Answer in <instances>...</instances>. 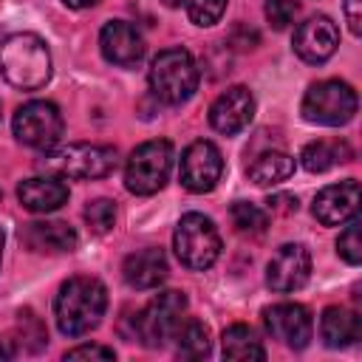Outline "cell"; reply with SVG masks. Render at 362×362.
Returning <instances> with one entry per match:
<instances>
[{"mask_svg": "<svg viewBox=\"0 0 362 362\" xmlns=\"http://www.w3.org/2000/svg\"><path fill=\"white\" fill-rule=\"evenodd\" d=\"M221 351L226 359H266V348L255 337V331L243 322H235L221 337Z\"/></svg>", "mask_w": 362, "mask_h": 362, "instance_id": "obj_24", "label": "cell"}, {"mask_svg": "<svg viewBox=\"0 0 362 362\" xmlns=\"http://www.w3.org/2000/svg\"><path fill=\"white\" fill-rule=\"evenodd\" d=\"M0 74L17 90H40L51 79V51L42 37L17 31L0 42Z\"/></svg>", "mask_w": 362, "mask_h": 362, "instance_id": "obj_2", "label": "cell"}, {"mask_svg": "<svg viewBox=\"0 0 362 362\" xmlns=\"http://www.w3.org/2000/svg\"><path fill=\"white\" fill-rule=\"evenodd\" d=\"M232 223L240 235H260L266 232V223H269V215L257 206V204H249V201H235L232 209Z\"/></svg>", "mask_w": 362, "mask_h": 362, "instance_id": "obj_25", "label": "cell"}, {"mask_svg": "<svg viewBox=\"0 0 362 362\" xmlns=\"http://www.w3.org/2000/svg\"><path fill=\"white\" fill-rule=\"evenodd\" d=\"M85 221L90 226V232L96 235H107L116 226V204L107 198H96L85 206Z\"/></svg>", "mask_w": 362, "mask_h": 362, "instance_id": "obj_26", "label": "cell"}, {"mask_svg": "<svg viewBox=\"0 0 362 362\" xmlns=\"http://www.w3.org/2000/svg\"><path fill=\"white\" fill-rule=\"evenodd\" d=\"M255 119V96L249 88L243 85H232L226 88L209 107V124L223 133V136H235L243 127H249V122Z\"/></svg>", "mask_w": 362, "mask_h": 362, "instance_id": "obj_14", "label": "cell"}, {"mask_svg": "<svg viewBox=\"0 0 362 362\" xmlns=\"http://www.w3.org/2000/svg\"><path fill=\"white\" fill-rule=\"evenodd\" d=\"M173 249H175L181 266H187L192 272H204L221 257V235L206 215L187 212L175 223Z\"/></svg>", "mask_w": 362, "mask_h": 362, "instance_id": "obj_6", "label": "cell"}, {"mask_svg": "<svg viewBox=\"0 0 362 362\" xmlns=\"http://www.w3.org/2000/svg\"><path fill=\"white\" fill-rule=\"evenodd\" d=\"M187 0H164V6H170V8H175V6H184Z\"/></svg>", "mask_w": 362, "mask_h": 362, "instance_id": "obj_34", "label": "cell"}, {"mask_svg": "<svg viewBox=\"0 0 362 362\" xmlns=\"http://www.w3.org/2000/svg\"><path fill=\"white\" fill-rule=\"evenodd\" d=\"M246 173L257 187H272V184L286 181L294 173V158L288 153H283V150H269V153H260L246 167Z\"/></svg>", "mask_w": 362, "mask_h": 362, "instance_id": "obj_22", "label": "cell"}, {"mask_svg": "<svg viewBox=\"0 0 362 362\" xmlns=\"http://www.w3.org/2000/svg\"><path fill=\"white\" fill-rule=\"evenodd\" d=\"M99 48L102 57L113 65L122 68H133L141 57H144V40L136 31V25L124 23V20H110L105 23L102 34H99Z\"/></svg>", "mask_w": 362, "mask_h": 362, "instance_id": "obj_16", "label": "cell"}, {"mask_svg": "<svg viewBox=\"0 0 362 362\" xmlns=\"http://www.w3.org/2000/svg\"><path fill=\"white\" fill-rule=\"evenodd\" d=\"M263 325L274 339H280L283 345H288L294 351L305 348L311 334H314V320H311L308 308L300 305V303H274V305H269L263 311Z\"/></svg>", "mask_w": 362, "mask_h": 362, "instance_id": "obj_12", "label": "cell"}, {"mask_svg": "<svg viewBox=\"0 0 362 362\" xmlns=\"http://www.w3.org/2000/svg\"><path fill=\"white\" fill-rule=\"evenodd\" d=\"M356 107H359V99H356V90L348 82L322 79V82H314L305 90L300 113L311 124L339 127V124H348L356 116Z\"/></svg>", "mask_w": 362, "mask_h": 362, "instance_id": "obj_5", "label": "cell"}, {"mask_svg": "<svg viewBox=\"0 0 362 362\" xmlns=\"http://www.w3.org/2000/svg\"><path fill=\"white\" fill-rule=\"evenodd\" d=\"M173 339H175L178 356H184V359H204L212 348L209 328L198 317H187V320L181 317V322L173 331Z\"/></svg>", "mask_w": 362, "mask_h": 362, "instance_id": "obj_21", "label": "cell"}, {"mask_svg": "<svg viewBox=\"0 0 362 362\" xmlns=\"http://www.w3.org/2000/svg\"><path fill=\"white\" fill-rule=\"evenodd\" d=\"M11 127L20 144L34 147V150H51L62 139V113L54 102L34 99L17 107Z\"/></svg>", "mask_w": 362, "mask_h": 362, "instance_id": "obj_9", "label": "cell"}, {"mask_svg": "<svg viewBox=\"0 0 362 362\" xmlns=\"http://www.w3.org/2000/svg\"><path fill=\"white\" fill-rule=\"evenodd\" d=\"M348 226L342 229V235L337 238V252H339V257L345 260V263H351V266H356L359 260H362V240H359V218L354 215L351 221H345Z\"/></svg>", "mask_w": 362, "mask_h": 362, "instance_id": "obj_27", "label": "cell"}, {"mask_svg": "<svg viewBox=\"0 0 362 362\" xmlns=\"http://www.w3.org/2000/svg\"><path fill=\"white\" fill-rule=\"evenodd\" d=\"M294 54L308 65H322L339 45V28L331 23V17L317 14L297 25L294 31Z\"/></svg>", "mask_w": 362, "mask_h": 362, "instance_id": "obj_13", "label": "cell"}, {"mask_svg": "<svg viewBox=\"0 0 362 362\" xmlns=\"http://www.w3.org/2000/svg\"><path fill=\"white\" fill-rule=\"evenodd\" d=\"M187 311L184 291H158L136 317H133V339H139L144 348H161L167 339H173L175 325L181 322Z\"/></svg>", "mask_w": 362, "mask_h": 362, "instance_id": "obj_7", "label": "cell"}, {"mask_svg": "<svg viewBox=\"0 0 362 362\" xmlns=\"http://www.w3.org/2000/svg\"><path fill=\"white\" fill-rule=\"evenodd\" d=\"M320 337L328 348H348L362 337V320L356 311L331 305L320 317Z\"/></svg>", "mask_w": 362, "mask_h": 362, "instance_id": "obj_20", "label": "cell"}, {"mask_svg": "<svg viewBox=\"0 0 362 362\" xmlns=\"http://www.w3.org/2000/svg\"><path fill=\"white\" fill-rule=\"evenodd\" d=\"M167 257L161 249L156 246H147V249H139L133 255L124 257L122 263V277L130 288L136 291H150V288H158L164 280H167Z\"/></svg>", "mask_w": 362, "mask_h": 362, "instance_id": "obj_17", "label": "cell"}, {"mask_svg": "<svg viewBox=\"0 0 362 362\" xmlns=\"http://www.w3.org/2000/svg\"><path fill=\"white\" fill-rule=\"evenodd\" d=\"M119 156L116 147L110 144H62V147H51L45 150V156L40 158V167L48 175H59V178H105L116 170Z\"/></svg>", "mask_w": 362, "mask_h": 362, "instance_id": "obj_3", "label": "cell"}, {"mask_svg": "<svg viewBox=\"0 0 362 362\" xmlns=\"http://www.w3.org/2000/svg\"><path fill=\"white\" fill-rule=\"evenodd\" d=\"M351 156L354 153H351V147L345 141H325V139H320V141H311V144L303 147L300 161H303V167L308 173H325V170H331L337 164L351 161Z\"/></svg>", "mask_w": 362, "mask_h": 362, "instance_id": "obj_23", "label": "cell"}, {"mask_svg": "<svg viewBox=\"0 0 362 362\" xmlns=\"http://www.w3.org/2000/svg\"><path fill=\"white\" fill-rule=\"evenodd\" d=\"M23 243L31 249V252H74L76 243H79V235L74 232V226L62 223V221H37V223H28L23 229Z\"/></svg>", "mask_w": 362, "mask_h": 362, "instance_id": "obj_19", "label": "cell"}, {"mask_svg": "<svg viewBox=\"0 0 362 362\" xmlns=\"http://www.w3.org/2000/svg\"><path fill=\"white\" fill-rule=\"evenodd\" d=\"M0 260H3V229H0Z\"/></svg>", "mask_w": 362, "mask_h": 362, "instance_id": "obj_35", "label": "cell"}, {"mask_svg": "<svg viewBox=\"0 0 362 362\" xmlns=\"http://www.w3.org/2000/svg\"><path fill=\"white\" fill-rule=\"evenodd\" d=\"M150 90L164 105H184L198 90V68L187 48H164L150 62Z\"/></svg>", "mask_w": 362, "mask_h": 362, "instance_id": "obj_4", "label": "cell"}, {"mask_svg": "<svg viewBox=\"0 0 362 362\" xmlns=\"http://www.w3.org/2000/svg\"><path fill=\"white\" fill-rule=\"evenodd\" d=\"M221 175H223V156L212 141L198 139L184 150L181 167H178V178H181L184 189L198 192V195L209 192V189H215Z\"/></svg>", "mask_w": 362, "mask_h": 362, "instance_id": "obj_10", "label": "cell"}, {"mask_svg": "<svg viewBox=\"0 0 362 362\" xmlns=\"http://www.w3.org/2000/svg\"><path fill=\"white\" fill-rule=\"evenodd\" d=\"M311 277V255L303 243H283L269 266H266V283L277 294L300 291Z\"/></svg>", "mask_w": 362, "mask_h": 362, "instance_id": "obj_11", "label": "cell"}, {"mask_svg": "<svg viewBox=\"0 0 362 362\" xmlns=\"http://www.w3.org/2000/svg\"><path fill=\"white\" fill-rule=\"evenodd\" d=\"M65 359H116L113 348H105V345H76L71 351H65Z\"/></svg>", "mask_w": 362, "mask_h": 362, "instance_id": "obj_30", "label": "cell"}, {"mask_svg": "<svg viewBox=\"0 0 362 362\" xmlns=\"http://www.w3.org/2000/svg\"><path fill=\"white\" fill-rule=\"evenodd\" d=\"M226 11V0H187V14L195 25H215Z\"/></svg>", "mask_w": 362, "mask_h": 362, "instance_id": "obj_28", "label": "cell"}, {"mask_svg": "<svg viewBox=\"0 0 362 362\" xmlns=\"http://www.w3.org/2000/svg\"><path fill=\"white\" fill-rule=\"evenodd\" d=\"M68 8H90L93 3H99V0H62Z\"/></svg>", "mask_w": 362, "mask_h": 362, "instance_id": "obj_33", "label": "cell"}, {"mask_svg": "<svg viewBox=\"0 0 362 362\" xmlns=\"http://www.w3.org/2000/svg\"><path fill=\"white\" fill-rule=\"evenodd\" d=\"M263 11H266L269 25H272L274 31H283V28H288V25L297 20L300 6H297L294 0H266Z\"/></svg>", "mask_w": 362, "mask_h": 362, "instance_id": "obj_29", "label": "cell"}, {"mask_svg": "<svg viewBox=\"0 0 362 362\" xmlns=\"http://www.w3.org/2000/svg\"><path fill=\"white\" fill-rule=\"evenodd\" d=\"M17 198L28 212H54L68 201V184L59 175H34L20 181Z\"/></svg>", "mask_w": 362, "mask_h": 362, "instance_id": "obj_18", "label": "cell"}, {"mask_svg": "<svg viewBox=\"0 0 362 362\" xmlns=\"http://www.w3.org/2000/svg\"><path fill=\"white\" fill-rule=\"evenodd\" d=\"M105 308H107V288L102 286V280L88 274L68 277L54 300L57 328L65 337H85L102 322Z\"/></svg>", "mask_w": 362, "mask_h": 362, "instance_id": "obj_1", "label": "cell"}, {"mask_svg": "<svg viewBox=\"0 0 362 362\" xmlns=\"http://www.w3.org/2000/svg\"><path fill=\"white\" fill-rule=\"evenodd\" d=\"M266 204H269L272 212H286V215H288V212H297V198H294V195H283V192H280V195H272Z\"/></svg>", "mask_w": 362, "mask_h": 362, "instance_id": "obj_32", "label": "cell"}, {"mask_svg": "<svg viewBox=\"0 0 362 362\" xmlns=\"http://www.w3.org/2000/svg\"><path fill=\"white\" fill-rule=\"evenodd\" d=\"M359 209V184L356 178H345L339 184H331V187H322L317 195H314V218L322 223V226H339L345 221H351Z\"/></svg>", "mask_w": 362, "mask_h": 362, "instance_id": "obj_15", "label": "cell"}, {"mask_svg": "<svg viewBox=\"0 0 362 362\" xmlns=\"http://www.w3.org/2000/svg\"><path fill=\"white\" fill-rule=\"evenodd\" d=\"M359 6H362V0H345V3H342L348 28H351V34H356V37L362 34V11H359Z\"/></svg>", "mask_w": 362, "mask_h": 362, "instance_id": "obj_31", "label": "cell"}, {"mask_svg": "<svg viewBox=\"0 0 362 362\" xmlns=\"http://www.w3.org/2000/svg\"><path fill=\"white\" fill-rule=\"evenodd\" d=\"M173 170V144L167 139H153L139 144L124 167V187L133 195H153L158 192Z\"/></svg>", "mask_w": 362, "mask_h": 362, "instance_id": "obj_8", "label": "cell"}]
</instances>
